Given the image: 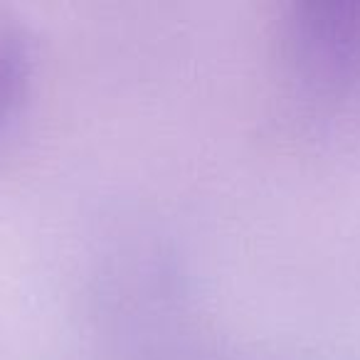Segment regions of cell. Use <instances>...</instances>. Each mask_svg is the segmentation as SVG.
<instances>
[{
  "instance_id": "1",
  "label": "cell",
  "mask_w": 360,
  "mask_h": 360,
  "mask_svg": "<svg viewBox=\"0 0 360 360\" xmlns=\"http://www.w3.org/2000/svg\"><path fill=\"white\" fill-rule=\"evenodd\" d=\"M281 52L319 99H360V0H301L279 22Z\"/></svg>"
},
{
  "instance_id": "2",
  "label": "cell",
  "mask_w": 360,
  "mask_h": 360,
  "mask_svg": "<svg viewBox=\"0 0 360 360\" xmlns=\"http://www.w3.org/2000/svg\"><path fill=\"white\" fill-rule=\"evenodd\" d=\"M32 75L30 42L13 20L0 15V136L18 121Z\"/></svg>"
}]
</instances>
